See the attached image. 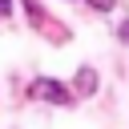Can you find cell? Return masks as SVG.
<instances>
[{
    "label": "cell",
    "instance_id": "cell-1",
    "mask_svg": "<svg viewBox=\"0 0 129 129\" xmlns=\"http://www.w3.org/2000/svg\"><path fill=\"white\" fill-rule=\"evenodd\" d=\"M32 97H40V101H48V105H73V93L60 85V81H48V77H40V81H32V89H28Z\"/></svg>",
    "mask_w": 129,
    "mask_h": 129
},
{
    "label": "cell",
    "instance_id": "cell-2",
    "mask_svg": "<svg viewBox=\"0 0 129 129\" xmlns=\"http://www.w3.org/2000/svg\"><path fill=\"white\" fill-rule=\"evenodd\" d=\"M93 89H97V73H93L89 64H85V69H77V93H81V97H89Z\"/></svg>",
    "mask_w": 129,
    "mask_h": 129
},
{
    "label": "cell",
    "instance_id": "cell-3",
    "mask_svg": "<svg viewBox=\"0 0 129 129\" xmlns=\"http://www.w3.org/2000/svg\"><path fill=\"white\" fill-rule=\"evenodd\" d=\"M89 4H93V8H101V12H109V8H113V0H89Z\"/></svg>",
    "mask_w": 129,
    "mask_h": 129
},
{
    "label": "cell",
    "instance_id": "cell-4",
    "mask_svg": "<svg viewBox=\"0 0 129 129\" xmlns=\"http://www.w3.org/2000/svg\"><path fill=\"white\" fill-rule=\"evenodd\" d=\"M12 12V0H0V16H8Z\"/></svg>",
    "mask_w": 129,
    "mask_h": 129
},
{
    "label": "cell",
    "instance_id": "cell-5",
    "mask_svg": "<svg viewBox=\"0 0 129 129\" xmlns=\"http://www.w3.org/2000/svg\"><path fill=\"white\" fill-rule=\"evenodd\" d=\"M117 36H121V40H129V20L121 24V32H117Z\"/></svg>",
    "mask_w": 129,
    "mask_h": 129
}]
</instances>
